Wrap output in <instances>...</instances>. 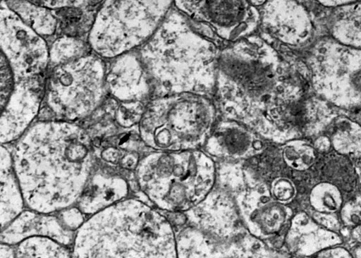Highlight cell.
<instances>
[{
  "label": "cell",
  "instance_id": "25",
  "mask_svg": "<svg viewBox=\"0 0 361 258\" xmlns=\"http://www.w3.org/2000/svg\"><path fill=\"white\" fill-rule=\"evenodd\" d=\"M139 161L137 154L131 153L122 157L120 165L125 169L133 170L136 169Z\"/></svg>",
  "mask_w": 361,
  "mask_h": 258
},
{
  "label": "cell",
  "instance_id": "4",
  "mask_svg": "<svg viewBox=\"0 0 361 258\" xmlns=\"http://www.w3.org/2000/svg\"><path fill=\"white\" fill-rule=\"evenodd\" d=\"M138 187L154 204L168 212H185L212 192L213 161L199 151L151 154L136 168Z\"/></svg>",
  "mask_w": 361,
  "mask_h": 258
},
{
  "label": "cell",
  "instance_id": "10",
  "mask_svg": "<svg viewBox=\"0 0 361 258\" xmlns=\"http://www.w3.org/2000/svg\"><path fill=\"white\" fill-rule=\"evenodd\" d=\"M287 242L295 251L303 254L317 253L339 243L341 238L328 230L306 213H298L291 220Z\"/></svg>",
  "mask_w": 361,
  "mask_h": 258
},
{
  "label": "cell",
  "instance_id": "27",
  "mask_svg": "<svg viewBox=\"0 0 361 258\" xmlns=\"http://www.w3.org/2000/svg\"><path fill=\"white\" fill-rule=\"evenodd\" d=\"M315 145L318 149L324 151L329 149L330 146V142L328 138L325 137H321L317 140Z\"/></svg>",
  "mask_w": 361,
  "mask_h": 258
},
{
  "label": "cell",
  "instance_id": "15",
  "mask_svg": "<svg viewBox=\"0 0 361 258\" xmlns=\"http://www.w3.org/2000/svg\"><path fill=\"white\" fill-rule=\"evenodd\" d=\"M310 202L317 212L334 214L341 208L343 198L336 186L330 183H321L312 188Z\"/></svg>",
  "mask_w": 361,
  "mask_h": 258
},
{
  "label": "cell",
  "instance_id": "17",
  "mask_svg": "<svg viewBox=\"0 0 361 258\" xmlns=\"http://www.w3.org/2000/svg\"><path fill=\"white\" fill-rule=\"evenodd\" d=\"M82 44L71 37H61L48 47L49 68L78 59L81 52Z\"/></svg>",
  "mask_w": 361,
  "mask_h": 258
},
{
  "label": "cell",
  "instance_id": "8",
  "mask_svg": "<svg viewBox=\"0 0 361 258\" xmlns=\"http://www.w3.org/2000/svg\"><path fill=\"white\" fill-rule=\"evenodd\" d=\"M75 235L64 227L56 213H40L25 208L0 232V242L16 245L27 238L39 236L51 238L71 248Z\"/></svg>",
  "mask_w": 361,
  "mask_h": 258
},
{
  "label": "cell",
  "instance_id": "22",
  "mask_svg": "<svg viewBox=\"0 0 361 258\" xmlns=\"http://www.w3.org/2000/svg\"><path fill=\"white\" fill-rule=\"evenodd\" d=\"M312 219L322 227L334 231L339 228L338 219L334 214L315 212Z\"/></svg>",
  "mask_w": 361,
  "mask_h": 258
},
{
  "label": "cell",
  "instance_id": "26",
  "mask_svg": "<svg viewBox=\"0 0 361 258\" xmlns=\"http://www.w3.org/2000/svg\"><path fill=\"white\" fill-rule=\"evenodd\" d=\"M0 258H16L14 245L0 242Z\"/></svg>",
  "mask_w": 361,
  "mask_h": 258
},
{
  "label": "cell",
  "instance_id": "14",
  "mask_svg": "<svg viewBox=\"0 0 361 258\" xmlns=\"http://www.w3.org/2000/svg\"><path fill=\"white\" fill-rule=\"evenodd\" d=\"M16 258H71V248L51 238L30 237L14 245Z\"/></svg>",
  "mask_w": 361,
  "mask_h": 258
},
{
  "label": "cell",
  "instance_id": "2",
  "mask_svg": "<svg viewBox=\"0 0 361 258\" xmlns=\"http://www.w3.org/2000/svg\"><path fill=\"white\" fill-rule=\"evenodd\" d=\"M48 44L13 11L0 8V145L16 141L41 109Z\"/></svg>",
  "mask_w": 361,
  "mask_h": 258
},
{
  "label": "cell",
  "instance_id": "3",
  "mask_svg": "<svg viewBox=\"0 0 361 258\" xmlns=\"http://www.w3.org/2000/svg\"><path fill=\"white\" fill-rule=\"evenodd\" d=\"M71 258H177L175 231L161 212L124 199L84 221Z\"/></svg>",
  "mask_w": 361,
  "mask_h": 258
},
{
  "label": "cell",
  "instance_id": "6",
  "mask_svg": "<svg viewBox=\"0 0 361 258\" xmlns=\"http://www.w3.org/2000/svg\"><path fill=\"white\" fill-rule=\"evenodd\" d=\"M90 59L78 58L51 68L47 74L40 120L71 122L90 112L100 93L101 78H90Z\"/></svg>",
  "mask_w": 361,
  "mask_h": 258
},
{
  "label": "cell",
  "instance_id": "5",
  "mask_svg": "<svg viewBox=\"0 0 361 258\" xmlns=\"http://www.w3.org/2000/svg\"><path fill=\"white\" fill-rule=\"evenodd\" d=\"M167 109H149L140 131L144 142L162 151L193 149L207 136L212 122L208 105L200 99H167Z\"/></svg>",
  "mask_w": 361,
  "mask_h": 258
},
{
  "label": "cell",
  "instance_id": "20",
  "mask_svg": "<svg viewBox=\"0 0 361 258\" xmlns=\"http://www.w3.org/2000/svg\"><path fill=\"white\" fill-rule=\"evenodd\" d=\"M56 214L64 227L74 233H76L85 221L83 214L77 207L73 206Z\"/></svg>",
  "mask_w": 361,
  "mask_h": 258
},
{
  "label": "cell",
  "instance_id": "24",
  "mask_svg": "<svg viewBox=\"0 0 361 258\" xmlns=\"http://www.w3.org/2000/svg\"><path fill=\"white\" fill-rule=\"evenodd\" d=\"M102 159L111 164L120 163L123 155L121 152L115 147H108L102 152Z\"/></svg>",
  "mask_w": 361,
  "mask_h": 258
},
{
  "label": "cell",
  "instance_id": "1",
  "mask_svg": "<svg viewBox=\"0 0 361 258\" xmlns=\"http://www.w3.org/2000/svg\"><path fill=\"white\" fill-rule=\"evenodd\" d=\"M86 132L75 123L40 120L11 149L25 208L54 214L76 204L92 174Z\"/></svg>",
  "mask_w": 361,
  "mask_h": 258
},
{
  "label": "cell",
  "instance_id": "12",
  "mask_svg": "<svg viewBox=\"0 0 361 258\" xmlns=\"http://www.w3.org/2000/svg\"><path fill=\"white\" fill-rule=\"evenodd\" d=\"M25 209L13 171L11 150L0 145V232Z\"/></svg>",
  "mask_w": 361,
  "mask_h": 258
},
{
  "label": "cell",
  "instance_id": "23",
  "mask_svg": "<svg viewBox=\"0 0 361 258\" xmlns=\"http://www.w3.org/2000/svg\"><path fill=\"white\" fill-rule=\"evenodd\" d=\"M312 258H352L347 250L341 247L325 248L317 252Z\"/></svg>",
  "mask_w": 361,
  "mask_h": 258
},
{
  "label": "cell",
  "instance_id": "21",
  "mask_svg": "<svg viewBox=\"0 0 361 258\" xmlns=\"http://www.w3.org/2000/svg\"><path fill=\"white\" fill-rule=\"evenodd\" d=\"M341 209V219L344 224L357 226L360 222V197L345 203Z\"/></svg>",
  "mask_w": 361,
  "mask_h": 258
},
{
  "label": "cell",
  "instance_id": "11",
  "mask_svg": "<svg viewBox=\"0 0 361 258\" xmlns=\"http://www.w3.org/2000/svg\"><path fill=\"white\" fill-rule=\"evenodd\" d=\"M252 134L234 123L221 125L209 139L208 151L216 156L241 158L253 155L261 149Z\"/></svg>",
  "mask_w": 361,
  "mask_h": 258
},
{
  "label": "cell",
  "instance_id": "13",
  "mask_svg": "<svg viewBox=\"0 0 361 258\" xmlns=\"http://www.w3.org/2000/svg\"><path fill=\"white\" fill-rule=\"evenodd\" d=\"M2 6L13 11L42 38L51 36L56 32L57 19L51 10L30 1H7Z\"/></svg>",
  "mask_w": 361,
  "mask_h": 258
},
{
  "label": "cell",
  "instance_id": "9",
  "mask_svg": "<svg viewBox=\"0 0 361 258\" xmlns=\"http://www.w3.org/2000/svg\"><path fill=\"white\" fill-rule=\"evenodd\" d=\"M128 192V183L123 178L99 171L91 174L77 207L83 214L92 215L126 199Z\"/></svg>",
  "mask_w": 361,
  "mask_h": 258
},
{
  "label": "cell",
  "instance_id": "16",
  "mask_svg": "<svg viewBox=\"0 0 361 258\" xmlns=\"http://www.w3.org/2000/svg\"><path fill=\"white\" fill-rule=\"evenodd\" d=\"M286 164L297 171L309 168L314 162V149L302 141H293L288 143L283 152Z\"/></svg>",
  "mask_w": 361,
  "mask_h": 258
},
{
  "label": "cell",
  "instance_id": "18",
  "mask_svg": "<svg viewBox=\"0 0 361 258\" xmlns=\"http://www.w3.org/2000/svg\"><path fill=\"white\" fill-rule=\"evenodd\" d=\"M334 148L342 154H355L360 155V127L352 123H346L338 128L332 137Z\"/></svg>",
  "mask_w": 361,
  "mask_h": 258
},
{
  "label": "cell",
  "instance_id": "19",
  "mask_svg": "<svg viewBox=\"0 0 361 258\" xmlns=\"http://www.w3.org/2000/svg\"><path fill=\"white\" fill-rule=\"evenodd\" d=\"M271 194L274 199L283 204L292 200L294 197L295 188L289 179L279 178L271 183Z\"/></svg>",
  "mask_w": 361,
  "mask_h": 258
},
{
  "label": "cell",
  "instance_id": "7",
  "mask_svg": "<svg viewBox=\"0 0 361 258\" xmlns=\"http://www.w3.org/2000/svg\"><path fill=\"white\" fill-rule=\"evenodd\" d=\"M237 203L247 227L258 237L278 233L291 216L288 207L264 191L252 190L241 192Z\"/></svg>",
  "mask_w": 361,
  "mask_h": 258
}]
</instances>
